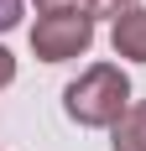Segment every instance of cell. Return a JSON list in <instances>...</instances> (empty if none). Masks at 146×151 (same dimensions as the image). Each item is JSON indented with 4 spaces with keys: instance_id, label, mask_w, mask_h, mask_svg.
Here are the masks:
<instances>
[{
    "instance_id": "1",
    "label": "cell",
    "mask_w": 146,
    "mask_h": 151,
    "mask_svg": "<svg viewBox=\"0 0 146 151\" xmlns=\"http://www.w3.org/2000/svg\"><path fill=\"white\" fill-rule=\"evenodd\" d=\"M63 109L68 120L99 130V125H120V115L131 109V78L120 73L115 63H94L89 73H78L63 89Z\"/></svg>"
},
{
    "instance_id": "2",
    "label": "cell",
    "mask_w": 146,
    "mask_h": 151,
    "mask_svg": "<svg viewBox=\"0 0 146 151\" xmlns=\"http://www.w3.org/2000/svg\"><path fill=\"white\" fill-rule=\"evenodd\" d=\"M94 42V16L78 11V5H58V11H42L37 26H31V52L42 63H68L78 52H89Z\"/></svg>"
},
{
    "instance_id": "3",
    "label": "cell",
    "mask_w": 146,
    "mask_h": 151,
    "mask_svg": "<svg viewBox=\"0 0 146 151\" xmlns=\"http://www.w3.org/2000/svg\"><path fill=\"white\" fill-rule=\"evenodd\" d=\"M110 42H115V52H120V58L146 63V5H136V11L115 16V31H110Z\"/></svg>"
},
{
    "instance_id": "4",
    "label": "cell",
    "mask_w": 146,
    "mask_h": 151,
    "mask_svg": "<svg viewBox=\"0 0 146 151\" xmlns=\"http://www.w3.org/2000/svg\"><path fill=\"white\" fill-rule=\"evenodd\" d=\"M110 130H115V136H110L115 151H146V99L131 104L125 115H120V125H110Z\"/></svg>"
},
{
    "instance_id": "5",
    "label": "cell",
    "mask_w": 146,
    "mask_h": 151,
    "mask_svg": "<svg viewBox=\"0 0 146 151\" xmlns=\"http://www.w3.org/2000/svg\"><path fill=\"white\" fill-rule=\"evenodd\" d=\"M84 11L89 16H125V11H136V0H84Z\"/></svg>"
},
{
    "instance_id": "6",
    "label": "cell",
    "mask_w": 146,
    "mask_h": 151,
    "mask_svg": "<svg viewBox=\"0 0 146 151\" xmlns=\"http://www.w3.org/2000/svg\"><path fill=\"white\" fill-rule=\"evenodd\" d=\"M21 11H26V0H0V31H11L21 21Z\"/></svg>"
},
{
    "instance_id": "7",
    "label": "cell",
    "mask_w": 146,
    "mask_h": 151,
    "mask_svg": "<svg viewBox=\"0 0 146 151\" xmlns=\"http://www.w3.org/2000/svg\"><path fill=\"white\" fill-rule=\"evenodd\" d=\"M11 78H16V58H11V52H5V47H0V89H5Z\"/></svg>"
},
{
    "instance_id": "8",
    "label": "cell",
    "mask_w": 146,
    "mask_h": 151,
    "mask_svg": "<svg viewBox=\"0 0 146 151\" xmlns=\"http://www.w3.org/2000/svg\"><path fill=\"white\" fill-rule=\"evenodd\" d=\"M37 5H47V11H58V5H63V0H37Z\"/></svg>"
}]
</instances>
